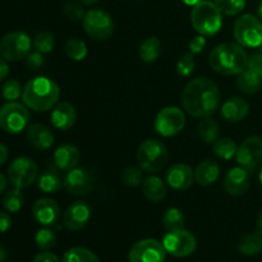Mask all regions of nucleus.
Returning a JSON list of instances; mask_svg holds the SVG:
<instances>
[{
	"label": "nucleus",
	"instance_id": "nucleus-1",
	"mask_svg": "<svg viewBox=\"0 0 262 262\" xmlns=\"http://www.w3.org/2000/svg\"><path fill=\"white\" fill-rule=\"evenodd\" d=\"M222 100L219 87L210 78H196L186 84L182 92V104L189 115L196 118L211 117Z\"/></svg>",
	"mask_w": 262,
	"mask_h": 262
},
{
	"label": "nucleus",
	"instance_id": "nucleus-2",
	"mask_svg": "<svg viewBox=\"0 0 262 262\" xmlns=\"http://www.w3.org/2000/svg\"><path fill=\"white\" fill-rule=\"evenodd\" d=\"M60 89L48 77H36L27 82L22 92L23 104L33 112H48L59 101Z\"/></svg>",
	"mask_w": 262,
	"mask_h": 262
},
{
	"label": "nucleus",
	"instance_id": "nucleus-3",
	"mask_svg": "<svg viewBox=\"0 0 262 262\" xmlns=\"http://www.w3.org/2000/svg\"><path fill=\"white\" fill-rule=\"evenodd\" d=\"M211 68L224 76L239 74L248 67V55L243 46L225 42L215 46L209 55Z\"/></svg>",
	"mask_w": 262,
	"mask_h": 262
},
{
	"label": "nucleus",
	"instance_id": "nucleus-4",
	"mask_svg": "<svg viewBox=\"0 0 262 262\" xmlns=\"http://www.w3.org/2000/svg\"><path fill=\"white\" fill-rule=\"evenodd\" d=\"M191 22L194 30L202 36H214L223 26V14L216 4L210 0H202L192 8Z\"/></svg>",
	"mask_w": 262,
	"mask_h": 262
},
{
	"label": "nucleus",
	"instance_id": "nucleus-5",
	"mask_svg": "<svg viewBox=\"0 0 262 262\" xmlns=\"http://www.w3.org/2000/svg\"><path fill=\"white\" fill-rule=\"evenodd\" d=\"M137 161L140 168L146 173H159L168 163V150L161 141L146 140L137 151Z\"/></svg>",
	"mask_w": 262,
	"mask_h": 262
},
{
	"label": "nucleus",
	"instance_id": "nucleus-6",
	"mask_svg": "<svg viewBox=\"0 0 262 262\" xmlns=\"http://www.w3.org/2000/svg\"><path fill=\"white\" fill-rule=\"evenodd\" d=\"M233 33L243 48H258L262 42V22L253 14H243L237 18Z\"/></svg>",
	"mask_w": 262,
	"mask_h": 262
},
{
	"label": "nucleus",
	"instance_id": "nucleus-7",
	"mask_svg": "<svg viewBox=\"0 0 262 262\" xmlns=\"http://www.w3.org/2000/svg\"><path fill=\"white\" fill-rule=\"evenodd\" d=\"M30 113L26 105L17 101H8L0 107V127L10 135H18L27 128Z\"/></svg>",
	"mask_w": 262,
	"mask_h": 262
},
{
	"label": "nucleus",
	"instance_id": "nucleus-8",
	"mask_svg": "<svg viewBox=\"0 0 262 262\" xmlns=\"http://www.w3.org/2000/svg\"><path fill=\"white\" fill-rule=\"evenodd\" d=\"M82 23L87 35L96 41L107 40L114 31V20L112 15L99 8L86 12Z\"/></svg>",
	"mask_w": 262,
	"mask_h": 262
},
{
	"label": "nucleus",
	"instance_id": "nucleus-9",
	"mask_svg": "<svg viewBox=\"0 0 262 262\" xmlns=\"http://www.w3.org/2000/svg\"><path fill=\"white\" fill-rule=\"evenodd\" d=\"M32 41L27 33L13 31L0 40V56L7 61H18L26 59L30 54Z\"/></svg>",
	"mask_w": 262,
	"mask_h": 262
},
{
	"label": "nucleus",
	"instance_id": "nucleus-10",
	"mask_svg": "<svg viewBox=\"0 0 262 262\" xmlns=\"http://www.w3.org/2000/svg\"><path fill=\"white\" fill-rule=\"evenodd\" d=\"M163 246L166 253L174 257H188L196 251L197 241L192 233L186 229L171 230L163 238Z\"/></svg>",
	"mask_w": 262,
	"mask_h": 262
},
{
	"label": "nucleus",
	"instance_id": "nucleus-11",
	"mask_svg": "<svg viewBox=\"0 0 262 262\" xmlns=\"http://www.w3.org/2000/svg\"><path fill=\"white\" fill-rule=\"evenodd\" d=\"M38 168L30 158H18L8 168V179L14 188H27L37 179Z\"/></svg>",
	"mask_w": 262,
	"mask_h": 262
},
{
	"label": "nucleus",
	"instance_id": "nucleus-12",
	"mask_svg": "<svg viewBox=\"0 0 262 262\" xmlns=\"http://www.w3.org/2000/svg\"><path fill=\"white\" fill-rule=\"evenodd\" d=\"M186 125V115L177 106H166L155 118V130L163 137H173L181 133Z\"/></svg>",
	"mask_w": 262,
	"mask_h": 262
},
{
	"label": "nucleus",
	"instance_id": "nucleus-13",
	"mask_svg": "<svg viewBox=\"0 0 262 262\" xmlns=\"http://www.w3.org/2000/svg\"><path fill=\"white\" fill-rule=\"evenodd\" d=\"M166 251L163 242L147 238L136 242L128 253L129 262H165Z\"/></svg>",
	"mask_w": 262,
	"mask_h": 262
},
{
	"label": "nucleus",
	"instance_id": "nucleus-14",
	"mask_svg": "<svg viewBox=\"0 0 262 262\" xmlns=\"http://www.w3.org/2000/svg\"><path fill=\"white\" fill-rule=\"evenodd\" d=\"M237 163L248 173H253L262 164V138L251 136L246 138L237 151Z\"/></svg>",
	"mask_w": 262,
	"mask_h": 262
},
{
	"label": "nucleus",
	"instance_id": "nucleus-15",
	"mask_svg": "<svg viewBox=\"0 0 262 262\" xmlns=\"http://www.w3.org/2000/svg\"><path fill=\"white\" fill-rule=\"evenodd\" d=\"M63 184L67 192L73 196H86L94 187V177L87 169L74 168L67 173Z\"/></svg>",
	"mask_w": 262,
	"mask_h": 262
},
{
	"label": "nucleus",
	"instance_id": "nucleus-16",
	"mask_svg": "<svg viewBox=\"0 0 262 262\" xmlns=\"http://www.w3.org/2000/svg\"><path fill=\"white\" fill-rule=\"evenodd\" d=\"M91 219V207L83 201H76L69 205L63 215L64 227L72 232L81 230Z\"/></svg>",
	"mask_w": 262,
	"mask_h": 262
},
{
	"label": "nucleus",
	"instance_id": "nucleus-17",
	"mask_svg": "<svg viewBox=\"0 0 262 262\" xmlns=\"http://www.w3.org/2000/svg\"><path fill=\"white\" fill-rule=\"evenodd\" d=\"M32 215L38 224L43 227H51L58 223L60 217V207L55 200L43 197L33 204Z\"/></svg>",
	"mask_w": 262,
	"mask_h": 262
},
{
	"label": "nucleus",
	"instance_id": "nucleus-18",
	"mask_svg": "<svg viewBox=\"0 0 262 262\" xmlns=\"http://www.w3.org/2000/svg\"><path fill=\"white\" fill-rule=\"evenodd\" d=\"M165 181L174 191H186L193 184L194 173L187 164H174L166 171Z\"/></svg>",
	"mask_w": 262,
	"mask_h": 262
},
{
	"label": "nucleus",
	"instance_id": "nucleus-19",
	"mask_svg": "<svg viewBox=\"0 0 262 262\" xmlns=\"http://www.w3.org/2000/svg\"><path fill=\"white\" fill-rule=\"evenodd\" d=\"M251 186L250 173L243 168H233L228 171L227 177L224 179L225 191L230 196L239 197L248 192Z\"/></svg>",
	"mask_w": 262,
	"mask_h": 262
},
{
	"label": "nucleus",
	"instance_id": "nucleus-20",
	"mask_svg": "<svg viewBox=\"0 0 262 262\" xmlns=\"http://www.w3.org/2000/svg\"><path fill=\"white\" fill-rule=\"evenodd\" d=\"M28 143L31 147L38 151H46L53 146L54 143V135L46 125L38 124H31L27 128V133H26Z\"/></svg>",
	"mask_w": 262,
	"mask_h": 262
},
{
	"label": "nucleus",
	"instance_id": "nucleus-21",
	"mask_svg": "<svg viewBox=\"0 0 262 262\" xmlns=\"http://www.w3.org/2000/svg\"><path fill=\"white\" fill-rule=\"evenodd\" d=\"M79 160H81L79 150L74 145H71V143L61 145L54 152V164H55L59 170H72V169L77 168Z\"/></svg>",
	"mask_w": 262,
	"mask_h": 262
},
{
	"label": "nucleus",
	"instance_id": "nucleus-22",
	"mask_svg": "<svg viewBox=\"0 0 262 262\" xmlns=\"http://www.w3.org/2000/svg\"><path fill=\"white\" fill-rule=\"evenodd\" d=\"M77 112L74 106L69 102H59L55 106V109L51 112V124L54 128L59 130H67L72 128L76 123Z\"/></svg>",
	"mask_w": 262,
	"mask_h": 262
},
{
	"label": "nucleus",
	"instance_id": "nucleus-23",
	"mask_svg": "<svg viewBox=\"0 0 262 262\" xmlns=\"http://www.w3.org/2000/svg\"><path fill=\"white\" fill-rule=\"evenodd\" d=\"M250 114V104L242 97H230L223 104L222 117L227 122L238 123Z\"/></svg>",
	"mask_w": 262,
	"mask_h": 262
},
{
	"label": "nucleus",
	"instance_id": "nucleus-24",
	"mask_svg": "<svg viewBox=\"0 0 262 262\" xmlns=\"http://www.w3.org/2000/svg\"><path fill=\"white\" fill-rule=\"evenodd\" d=\"M220 176V168L219 164L216 161L207 159V160L201 161L197 165L196 170H194V181L200 184V186H211L217 181Z\"/></svg>",
	"mask_w": 262,
	"mask_h": 262
},
{
	"label": "nucleus",
	"instance_id": "nucleus-25",
	"mask_svg": "<svg viewBox=\"0 0 262 262\" xmlns=\"http://www.w3.org/2000/svg\"><path fill=\"white\" fill-rule=\"evenodd\" d=\"M142 193L152 202H160L166 197V186L159 177H148L142 182Z\"/></svg>",
	"mask_w": 262,
	"mask_h": 262
},
{
	"label": "nucleus",
	"instance_id": "nucleus-26",
	"mask_svg": "<svg viewBox=\"0 0 262 262\" xmlns=\"http://www.w3.org/2000/svg\"><path fill=\"white\" fill-rule=\"evenodd\" d=\"M237 250L243 256H255L262 252V234L260 232L248 233L238 241Z\"/></svg>",
	"mask_w": 262,
	"mask_h": 262
},
{
	"label": "nucleus",
	"instance_id": "nucleus-27",
	"mask_svg": "<svg viewBox=\"0 0 262 262\" xmlns=\"http://www.w3.org/2000/svg\"><path fill=\"white\" fill-rule=\"evenodd\" d=\"M261 81L257 73L252 71V69H245L238 74L237 78V87L241 92L246 95H253L261 89Z\"/></svg>",
	"mask_w": 262,
	"mask_h": 262
},
{
	"label": "nucleus",
	"instance_id": "nucleus-28",
	"mask_svg": "<svg viewBox=\"0 0 262 262\" xmlns=\"http://www.w3.org/2000/svg\"><path fill=\"white\" fill-rule=\"evenodd\" d=\"M161 51H163V43H161V41L158 37L152 36V37L146 38L141 43L140 53L138 54H140L141 60L147 64H151L158 60L159 56L161 55Z\"/></svg>",
	"mask_w": 262,
	"mask_h": 262
},
{
	"label": "nucleus",
	"instance_id": "nucleus-29",
	"mask_svg": "<svg viewBox=\"0 0 262 262\" xmlns=\"http://www.w3.org/2000/svg\"><path fill=\"white\" fill-rule=\"evenodd\" d=\"M37 183L41 192L50 194L59 192L61 189V187L64 186L59 174L54 170L42 171L40 174V177H38Z\"/></svg>",
	"mask_w": 262,
	"mask_h": 262
},
{
	"label": "nucleus",
	"instance_id": "nucleus-30",
	"mask_svg": "<svg viewBox=\"0 0 262 262\" xmlns=\"http://www.w3.org/2000/svg\"><path fill=\"white\" fill-rule=\"evenodd\" d=\"M199 135L204 142L214 143L220 135V127L216 120L210 117L202 118L199 123Z\"/></svg>",
	"mask_w": 262,
	"mask_h": 262
},
{
	"label": "nucleus",
	"instance_id": "nucleus-31",
	"mask_svg": "<svg viewBox=\"0 0 262 262\" xmlns=\"http://www.w3.org/2000/svg\"><path fill=\"white\" fill-rule=\"evenodd\" d=\"M161 223H163V227L165 228L166 232L184 229L186 217H184L183 212L181 210L177 209V207H170V209L164 212L163 217H161Z\"/></svg>",
	"mask_w": 262,
	"mask_h": 262
},
{
	"label": "nucleus",
	"instance_id": "nucleus-32",
	"mask_svg": "<svg viewBox=\"0 0 262 262\" xmlns=\"http://www.w3.org/2000/svg\"><path fill=\"white\" fill-rule=\"evenodd\" d=\"M212 151L217 158L223 159V160H230L237 155L238 147L235 142L230 138H217L212 146Z\"/></svg>",
	"mask_w": 262,
	"mask_h": 262
},
{
	"label": "nucleus",
	"instance_id": "nucleus-33",
	"mask_svg": "<svg viewBox=\"0 0 262 262\" xmlns=\"http://www.w3.org/2000/svg\"><path fill=\"white\" fill-rule=\"evenodd\" d=\"M61 262H100L92 251L84 247H73L67 251Z\"/></svg>",
	"mask_w": 262,
	"mask_h": 262
},
{
	"label": "nucleus",
	"instance_id": "nucleus-34",
	"mask_svg": "<svg viewBox=\"0 0 262 262\" xmlns=\"http://www.w3.org/2000/svg\"><path fill=\"white\" fill-rule=\"evenodd\" d=\"M23 204H25V196L22 194L19 188H13L10 191H8L5 193L4 200H3V205H4V209L8 212H15L19 211L22 209Z\"/></svg>",
	"mask_w": 262,
	"mask_h": 262
},
{
	"label": "nucleus",
	"instance_id": "nucleus-35",
	"mask_svg": "<svg viewBox=\"0 0 262 262\" xmlns=\"http://www.w3.org/2000/svg\"><path fill=\"white\" fill-rule=\"evenodd\" d=\"M66 53L73 60L82 61L87 56V46L81 38H71L66 43Z\"/></svg>",
	"mask_w": 262,
	"mask_h": 262
},
{
	"label": "nucleus",
	"instance_id": "nucleus-36",
	"mask_svg": "<svg viewBox=\"0 0 262 262\" xmlns=\"http://www.w3.org/2000/svg\"><path fill=\"white\" fill-rule=\"evenodd\" d=\"M33 46L37 51L42 54H48L53 51L54 46H55V37L54 33L50 31H41L36 35L35 40H33Z\"/></svg>",
	"mask_w": 262,
	"mask_h": 262
},
{
	"label": "nucleus",
	"instance_id": "nucleus-37",
	"mask_svg": "<svg viewBox=\"0 0 262 262\" xmlns=\"http://www.w3.org/2000/svg\"><path fill=\"white\" fill-rule=\"evenodd\" d=\"M35 243L41 251H49L56 245V234L51 229L43 228L36 233Z\"/></svg>",
	"mask_w": 262,
	"mask_h": 262
},
{
	"label": "nucleus",
	"instance_id": "nucleus-38",
	"mask_svg": "<svg viewBox=\"0 0 262 262\" xmlns=\"http://www.w3.org/2000/svg\"><path fill=\"white\" fill-rule=\"evenodd\" d=\"M217 9L224 15L239 14L246 7V0H215Z\"/></svg>",
	"mask_w": 262,
	"mask_h": 262
},
{
	"label": "nucleus",
	"instance_id": "nucleus-39",
	"mask_svg": "<svg viewBox=\"0 0 262 262\" xmlns=\"http://www.w3.org/2000/svg\"><path fill=\"white\" fill-rule=\"evenodd\" d=\"M120 179H122V183L127 187L140 186L143 182L142 169L138 168V166H128L123 170Z\"/></svg>",
	"mask_w": 262,
	"mask_h": 262
},
{
	"label": "nucleus",
	"instance_id": "nucleus-40",
	"mask_svg": "<svg viewBox=\"0 0 262 262\" xmlns=\"http://www.w3.org/2000/svg\"><path fill=\"white\" fill-rule=\"evenodd\" d=\"M22 86L17 79H8L2 87V96L7 101H15L19 96H22Z\"/></svg>",
	"mask_w": 262,
	"mask_h": 262
},
{
	"label": "nucleus",
	"instance_id": "nucleus-41",
	"mask_svg": "<svg viewBox=\"0 0 262 262\" xmlns=\"http://www.w3.org/2000/svg\"><path fill=\"white\" fill-rule=\"evenodd\" d=\"M194 58L191 51L183 54L177 63V72L181 77H189L194 71Z\"/></svg>",
	"mask_w": 262,
	"mask_h": 262
},
{
	"label": "nucleus",
	"instance_id": "nucleus-42",
	"mask_svg": "<svg viewBox=\"0 0 262 262\" xmlns=\"http://www.w3.org/2000/svg\"><path fill=\"white\" fill-rule=\"evenodd\" d=\"M63 12H64V15H66L68 19L73 20V22L82 20L83 19L84 14H86L83 7H82V5L77 2L66 3V5H64V8H63Z\"/></svg>",
	"mask_w": 262,
	"mask_h": 262
},
{
	"label": "nucleus",
	"instance_id": "nucleus-43",
	"mask_svg": "<svg viewBox=\"0 0 262 262\" xmlns=\"http://www.w3.org/2000/svg\"><path fill=\"white\" fill-rule=\"evenodd\" d=\"M45 64V58H43V54L40 51H32V53L28 54L26 56V66L31 69H38Z\"/></svg>",
	"mask_w": 262,
	"mask_h": 262
},
{
	"label": "nucleus",
	"instance_id": "nucleus-44",
	"mask_svg": "<svg viewBox=\"0 0 262 262\" xmlns=\"http://www.w3.org/2000/svg\"><path fill=\"white\" fill-rule=\"evenodd\" d=\"M248 68L257 73L262 79V54H253L248 58Z\"/></svg>",
	"mask_w": 262,
	"mask_h": 262
},
{
	"label": "nucleus",
	"instance_id": "nucleus-45",
	"mask_svg": "<svg viewBox=\"0 0 262 262\" xmlns=\"http://www.w3.org/2000/svg\"><path fill=\"white\" fill-rule=\"evenodd\" d=\"M205 46H206V38L202 35L196 36V37H193L189 41V51H191L193 55L194 54L201 53V51L204 50Z\"/></svg>",
	"mask_w": 262,
	"mask_h": 262
},
{
	"label": "nucleus",
	"instance_id": "nucleus-46",
	"mask_svg": "<svg viewBox=\"0 0 262 262\" xmlns=\"http://www.w3.org/2000/svg\"><path fill=\"white\" fill-rule=\"evenodd\" d=\"M33 262H61L59 257L54 253L49 252V251H42V252L37 253L33 258Z\"/></svg>",
	"mask_w": 262,
	"mask_h": 262
},
{
	"label": "nucleus",
	"instance_id": "nucleus-47",
	"mask_svg": "<svg viewBox=\"0 0 262 262\" xmlns=\"http://www.w3.org/2000/svg\"><path fill=\"white\" fill-rule=\"evenodd\" d=\"M12 228V217L9 214L0 211V233H5Z\"/></svg>",
	"mask_w": 262,
	"mask_h": 262
},
{
	"label": "nucleus",
	"instance_id": "nucleus-48",
	"mask_svg": "<svg viewBox=\"0 0 262 262\" xmlns=\"http://www.w3.org/2000/svg\"><path fill=\"white\" fill-rule=\"evenodd\" d=\"M9 74V67H8L7 61L3 58H0V81L7 78V76Z\"/></svg>",
	"mask_w": 262,
	"mask_h": 262
},
{
	"label": "nucleus",
	"instance_id": "nucleus-49",
	"mask_svg": "<svg viewBox=\"0 0 262 262\" xmlns=\"http://www.w3.org/2000/svg\"><path fill=\"white\" fill-rule=\"evenodd\" d=\"M8 155H9V151H8L7 146L4 143H0V166L8 160Z\"/></svg>",
	"mask_w": 262,
	"mask_h": 262
},
{
	"label": "nucleus",
	"instance_id": "nucleus-50",
	"mask_svg": "<svg viewBox=\"0 0 262 262\" xmlns=\"http://www.w3.org/2000/svg\"><path fill=\"white\" fill-rule=\"evenodd\" d=\"M7 187H8V179L5 178L4 174L0 173V194L4 193Z\"/></svg>",
	"mask_w": 262,
	"mask_h": 262
},
{
	"label": "nucleus",
	"instance_id": "nucleus-51",
	"mask_svg": "<svg viewBox=\"0 0 262 262\" xmlns=\"http://www.w3.org/2000/svg\"><path fill=\"white\" fill-rule=\"evenodd\" d=\"M7 251H5L4 247H2L0 246V262H4L5 260H7Z\"/></svg>",
	"mask_w": 262,
	"mask_h": 262
},
{
	"label": "nucleus",
	"instance_id": "nucleus-52",
	"mask_svg": "<svg viewBox=\"0 0 262 262\" xmlns=\"http://www.w3.org/2000/svg\"><path fill=\"white\" fill-rule=\"evenodd\" d=\"M182 2H183L184 4L191 5V7H194V5H197L199 3H201L202 0H182Z\"/></svg>",
	"mask_w": 262,
	"mask_h": 262
},
{
	"label": "nucleus",
	"instance_id": "nucleus-53",
	"mask_svg": "<svg viewBox=\"0 0 262 262\" xmlns=\"http://www.w3.org/2000/svg\"><path fill=\"white\" fill-rule=\"evenodd\" d=\"M257 232H260L262 234V210L260 211V215H258L257 219Z\"/></svg>",
	"mask_w": 262,
	"mask_h": 262
},
{
	"label": "nucleus",
	"instance_id": "nucleus-54",
	"mask_svg": "<svg viewBox=\"0 0 262 262\" xmlns=\"http://www.w3.org/2000/svg\"><path fill=\"white\" fill-rule=\"evenodd\" d=\"M79 2H81L82 4H84V5H94L95 3H97L99 0H79Z\"/></svg>",
	"mask_w": 262,
	"mask_h": 262
},
{
	"label": "nucleus",
	"instance_id": "nucleus-55",
	"mask_svg": "<svg viewBox=\"0 0 262 262\" xmlns=\"http://www.w3.org/2000/svg\"><path fill=\"white\" fill-rule=\"evenodd\" d=\"M257 17L260 18V20L262 22V3H260V5L257 7Z\"/></svg>",
	"mask_w": 262,
	"mask_h": 262
},
{
	"label": "nucleus",
	"instance_id": "nucleus-56",
	"mask_svg": "<svg viewBox=\"0 0 262 262\" xmlns=\"http://www.w3.org/2000/svg\"><path fill=\"white\" fill-rule=\"evenodd\" d=\"M260 181H261V183H262V168H261V171H260Z\"/></svg>",
	"mask_w": 262,
	"mask_h": 262
},
{
	"label": "nucleus",
	"instance_id": "nucleus-57",
	"mask_svg": "<svg viewBox=\"0 0 262 262\" xmlns=\"http://www.w3.org/2000/svg\"><path fill=\"white\" fill-rule=\"evenodd\" d=\"M258 48H260V53L262 54V42H261V45H260V46H258Z\"/></svg>",
	"mask_w": 262,
	"mask_h": 262
}]
</instances>
